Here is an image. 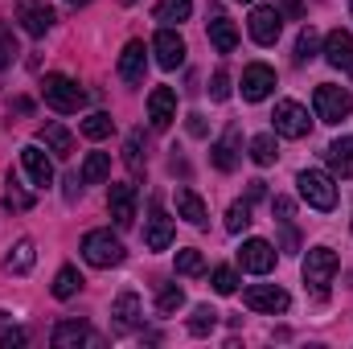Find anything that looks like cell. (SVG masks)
I'll list each match as a JSON object with an SVG mask.
<instances>
[{
  "label": "cell",
  "instance_id": "obj_8",
  "mask_svg": "<svg viewBox=\"0 0 353 349\" xmlns=\"http://www.w3.org/2000/svg\"><path fill=\"white\" fill-rule=\"evenodd\" d=\"M17 21L29 37H46L54 29V8L46 0H17Z\"/></svg>",
  "mask_w": 353,
  "mask_h": 349
},
{
  "label": "cell",
  "instance_id": "obj_49",
  "mask_svg": "<svg viewBox=\"0 0 353 349\" xmlns=\"http://www.w3.org/2000/svg\"><path fill=\"white\" fill-rule=\"evenodd\" d=\"M350 12H353V4H350Z\"/></svg>",
  "mask_w": 353,
  "mask_h": 349
},
{
  "label": "cell",
  "instance_id": "obj_45",
  "mask_svg": "<svg viewBox=\"0 0 353 349\" xmlns=\"http://www.w3.org/2000/svg\"><path fill=\"white\" fill-rule=\"evenodd\" d=\"M189 132H193V136H205V123H201V115H189Z\"/></svg>",
  "mask_w": 353,
  "mask_h": 349
},
{
  "label": "cell",
  "instance_id": "obj_43",
  "mask_svg": "<svg viewBox=\"0 0 353 349\" xmlns=\"http://www.w3.org/2000/svg\"><path fill=\"white\" fill-rule=\"evenodd\" d=\"M271 214H275L279 222H288V218H292V201H288V197H271Z\"/></svg>",
  "mask_w": 353,
  "mask_h": 349
},
{
  "label": "cell",
  "instance_id": "obj_3",
  "mask_svg": "<svg viewBox=\"0 0 353 349\" xmlns=\"http://www.w3.org/2000/svg\"><path fill=\"white\" fill-rule=\"evenodd\" d=\"M296 185H300V197L312 206V210H333L337 206V185H333V177L321 173V169H304V173L296 177Z\"/></svg>",
  "mask_w": 353,
  "mask_h": 349
},
{
  "label": "cell",
  "instance_id": "obj_48",
  "mask_svg": "<svg viewBox=\"0 0 353 349\" xmlns=\"http://www.w3.org/2000/svg\"><path fill=\"white\" fill-rule=\"evenodd\" d=\"M243 4H255V0H243Z\"/></svg>",
  "mask_w": 353,
  "mask_h": 349
},
{
  "label": "cell",
  "instance_id": "obj_46",
  "mask_svg": "<svg viewBox=\"0 0 353 349\" xmlns=\"http://www.w3.org/2000/svg\"><path fill=\"white\" fill-rule=\"evenodd\" d=\"M283 4H288V12H292V17H300V0H283Z\"/></svg>",
  "mask_w": 353,
  "mask_h": 349
},
{
  "label": "cell",
  "instance_id": "obj_20",
  "mask_svg": "<svg viewBox=\"0 0 353 349\" xmlns=\"http://www.w3.org/2000/svg\"><path fill=\"white\" fill-rule=\"evenodd\" d=\"M210 46H214L218 54H234V46H239V29H234L230 17H214V21H210Z\"/></svg>",
  "mask_w": 353,
  "mask_h": 349
},
{
  "label": "cell",
  "instance_id": "obj_44",
  "mask_svg": "<svg viewBox=\"0 0 353 349\" xmlns=\"http://www.w3.org/2000/svg\"><path fill=\"white\" fill-rule=\"evenodd\" d=\"M263 193H267V185H263V181H251V189H247V201H259Z\"/></svg>",
  "mask_w": 353,
  "mask_h": 349
},
{
  "label": "cell",
  "instance_id": "obj_38",
  "mask_svg": "<svg viewBox=\"0 0 353 349\" xmlns=\"http://www.w3.org/2000/svg\"><path fill=\"white\" fill-rule=\"evenodd\" d=\"M140 144H144V136H140V132H132V136H128V144H123V161H128V169H132V173H144Z\"/></svg>",
  "mask_w": 353,
  "mask_h": 349
},
{
  "label": "cell",
  "instance_id": "obj_16",
  "mask_svg": "<svg viewBox=\"0 0 353 349\" xmlns=\"http://www.w3.org/2000/svg\"><path fill=\"white\" fill-rule=\"evenodd\" d=\"M107 210H111L115 226H132L136 222V185H111Z\"/></svg>",
  "mask_w": 353,
  "mask_h": 349
},
{
  "label": "cell",
  "instance_id": "obj_34",
  "mask_svg": "<svg viewBox=\"0 0 353 349\" xmlns=\"http://www.w3.org/2000/svg\"><path fill=\"white\" fill-rule=\"evenodd\" d=\"M181 304H185V292H181L176 283H161V292H157V312H161V317H173Z\"/></svg>",
  "mask_w": 353,
  "mask_h": 349
},
{
  "label": "cell",
  "instance_id": "obj_6",
  "mask_svg": "<svg viewBox=\"0 0 353 349\" xmlns=\"http://www.w3.org/2000/svg\"><path fill=\"white\" fill-rule=\"evenodd\" d=\"M271 123H275V132H279V136H288V140H304V136H308V128H312L308 111H304L296 99H283V103H275V115H271Z\"/></svg>",
  "mask_w": 353,
  "mask_h": 349
},
{
  "label": "cell",
  "instance_id": "obj_28",
  "mask_svg": "<svg viewBox=\"0 0 353 349\" xmlns=\"http://www.w3.org/2000/svg\"><path fill=\"white\" fill-rule=\"evenodd\" d=\"M329 165H333V173L353 177V136H341L329 144Z\"/></svg>",
  "mask_w": 353,
  "mask_h": 349
},
{
  "label": "cell",
  "instance_id": "obj_32",
  "mask_svg": "<svg viewBox=\"0 0 353 349\" xmlns=\"http://www.w3.org/2000/svg\"><path fill=\"white\" fill-rule=\"evenodd\" d=\"M321 54V37H316V29L308 25V29H300V37H296V62L304 66V62H312Z\"/></svg>",
  "mask_w": 353,
  "mask_h": 349
},
{
  "label": "cell",
  "instance_id": "obj_31",
  "mask_svg": "<svg viewBox=\"0 0 353 349\" xmlns=\"http://www.w3.org/2000/svg\"><path fill=\"white\" fill-rule=\"evenodd\" d=\"M111 132H115V119H111L107 111H94V115L83 119V136H87V140H107Z\"/></svg>",
  "mask_w": 353,
  "mask_h": 349
},
{
  "label": "cell",
  "instance_id": "obj_24",
  "mask_svg": "<svg viewBox=\"0 0 353 349\" xmlns=\"http://www.w3.org/2000/svg\"><path fill=\"white\" fill-rule=\"evenodd\" d=\"M33 263H37V247H33V239H21V243L8 251L4 271H12V275H25V271H33Z\"/></svg>",
  "mask_w": 353,
  "mask_h": 349
},
{
  "label": "cell",
  "instance_id": "obj_17",
  "mask_svg": "<svg viewBox=\"0 0 353 349\" xmlns=\"http://www.w3.org/2000/svg\"><path fill=\"white\" fill-rule=\"evenodd\" d=\"M152 54H157V62H161L165 70H176V66L185 62V41L176 37L169 25H165V29L152 37Z\"/></svg>",
  "mask_w": 353,
  "mask_h": 349
},
{
  "label": "cell",
  "instance_id": "obj_13",
  "mask_svg": "<svg viewBox=\"0 0 353 349\" xmlns=\"http://www.w3.org/2000/svg\"><path fill=\"white\" fill-rule=\"evenodd\" d=\"M325 62H329L333 70L350 74V70H353V33H345V29H333V33L325 37Z\"/></svg>",
  "mask_w": 353,
  "mask_h": 349
},
{
  "label": "cell",
  "instance_id": "obj_47",
  "mask_svg": "<svg viewBox=\"0 0 353 349\" xmlns=\"http://www.w3.org/2000/svg\"><path fill=\"white\" fill-rule=\"evenodd\" d=\"M62 4H70V8H83V4H90V0H62Z\"/></svg>",
  "mask_w": 353,
  "mask_h": 349
},
{
  "label": "cell",
  "instance_id": "obj_4",
  "mask_svg": "<svg viewBox=\"0 0 353 349\" xmlns=\"http://www.w3.org/2000/svg\"><path fill=\"white\" fill-rule=\"evenodd\" d=\"M83 259L90 267H119L123 263V243L111 235V230H90L87 239H83Z\"/></svg>",
  "mask_w": 353,
  "mask_h": 349
},
{
  "label": "cell",
  "instance_id": "obj_10",
  "mask_svg": "<svg viewBox=\"0 0 353 349\" xmlns=\"http://www.w3.org/2000/svg\"><path fill=\"white\" fill-rule=\"evenodd\" d=\"M271 90H275V70L263 66V62H251V66L243 70V99H247V103H263Z\"/></svg>",
  "mask_w": 353,
  "mask_h": 349
},
{
  "label": "cell",
  "instance_id": "obj_7",
  "mask_svg": "<svg viewBox=\"0 0 353 349\" xmlns=\"http://www.w3.org/2000/svg\"><path fill=\"white\" fill-rule=\"evenodd\" d=\"M243 304L247 308H255V312H288V304H292V296L279 288V283H251L247 292H243Z\"/></svg>",
  "mask_w": 353,
  "mask_h": 349
},
{
  "label": "cell",
  "instance_id": "obj_1",
  "mask_svg": "<svg viewBox=\"0 0 353 349\" xmlns=\"http://www.w3.org/2000/svg\"><path fill=\"white\" fill-rule=\"evenodd\" d=\"M337 251H329V247H312L308 251V259H304V283L312 288V296L316 300H325L329 296V283H333V275H337Z\"/></svg>",
  "mask_w": 353,
  "mask_h": 349
},
{
  "label": "cell",
  "instance_id": "obj_23",
  "mask_svg": "<svg viewBox=\"0 0 353 349\" xmlns=\"http://www.w3.org/2000/svg\"><path fill=\"white\" fill-rule=\"evenodd\" d=\"M111 317H115L119 329H136V321H140V296L136 292H119L115 304H111Z\"/></svg>",
  "mask_w": 353,
  "mask_h": 349
},
{
  "label": "cell",
  "instance_id": "obj_15",
  "mask_svg": "<svg viewBox=\"0 0 353 349\" xmlns=\"http://www.w3.org/2000/svg\"><path fill=\"white\" fill-rule=\"evenodd\" d=\"M144 243H148V251H169L173 247V218L161 206H152V214L144 222Z\"/></svg>",
  "mask_w": 353,
  "mask_h": 349
},
{
  "label": "cell",
  "instance_id": "obj_42",
  "mask_svg": "<svg viewBox=\"0 0 353 349\" xmlns=\"http://www.w3.org/2000/svg\"><path fill=\"white\" fill-rule=\"evenodd\" d=\"M12 346H29V333H25V329H8V333L0 337V349H12Z\"/></svg>",
  "mask_w": 353,
  "mask_h": 349
},
{
  "label": "cell",
  "instance_id": "obj_22",
  "mask_svg": "<svg viewBox=\"0 0 353 349\" xmlns=\"http://www.w3.org/2000/svg\"><path fill=\"white\" fill-rule=\"evenodd\" d=\"M176 214H181L189 226H205V201H201L193 189H185V185L176 189Z\"/></svg>",
  "mask_w": 353,
  "mask_h": 349
},
{
  "label": "cell",
  "instance_id": "obj_29",
  "mask_svg": "<svg viewBox=\"0 0 353 349\" xmlns=\"http://www.w3.org/2000/svg\"><path fill=\"white\" fill-rule=\"evenodd\" d=\"M4 210L8 214H25V210H33V193H25L21 189V181L8 173V189H4Z\"/></svg>",
  "mask_w": 353,
  "mask_h": 349
},
{
  "label": "cell",
  "instance_id": "obj_5",
  "mask_svg": "<svg viewBox=\"0 0 353 349\" xmlns=\"http://www.w3.org/2000/svg\"><path fill=\"white\" fill-rule=\"evenodd\" d=\"M312 107H316V119L325 123H341L353 111V94L345 87H333V83H321L312 90Z\"/></svg>",
  "mask_w": 353,
  "mask_h": 349
},
{
  "label": "cell",
  "instance_id": "obj_30",
  "mask_svg": "<svg viewBox=\"0 0 353 349\" xmlns=\"http://www.w3.org/2000/svg\"><path fill=\"white\" fill-rule=\"evenodd\" d=\"M79 288H83V275H79V267H62V271L54 275V296H58V300H70V296H79Z\"/></svg>",
  "mask_w": 353,
  "mask_h": 349
},
{
  "label": "cell",
  "instance_id": "obj_27",
  "mask_svg": "<svg viewBox=\"0 0 353 349\" xmlns=\"http://www.w3.org/2000/svg\"><path fill=\"white\" fill-rule=\"evenodd\" d=\"M189 12H193V0H161L157 8H152V17L161 21V25H181V21H189Z\"/></svg>",
  "mask_w": 353,
  "mask_h": 349
},
{
  "label": "cell",
  "instance_id": "obj_25",
  "mask_svg": "<svg viewBox=\"0 0 353 349\" xmlns=\"http://www.w3.org/2000/svg\"><path fill=\"white\" fill-rule=\"evenodd\" d=\"M58 349H74L83 346V341H90V329L83 325V321H62L58 329H54V337H50Z\"/></svg>",
  "mask_w": 353,
  "mask_h": 349
},
{
  "label": "cell",
  "instance_id": "obj_39",
  "mask_svg": "<svg viewBox=\"0 0 353 349\" xmlns=\"http://www.w3.org/2000/svg\"><path fill=\"white\" fill-rule=\"evenodd\" d=\"M205 263H201V251H193V247H185V251H176V271L181 275H197Z\"/></svg>",
  "mask_w": 353,
  "mask_h": 349
},
{
  "label": "cell",
  "instance_id": "obj_26",
  "mask_svg": "<svg viewBox=\"0 0 353 349\" xmlns=\"http://www.w3.org/2000/svg\"><path fill=\"white\" fill-rule=\"evenodd\" d=\"M79 177H83V185H103L111 177V152H90L83 161V169H79Z\"/></svg>",
  "mask_w": 353,
  "mask_h": 349
},
{
  "label": "cell",
  "instance_id": "obj_36",
  "mask_svg": "<svg viewBox=\"0 0 353 349\" xmlns=\"http://www.w3.org/2000/svg\"><path fill=\"white\" fill-rule=\"evenodd\" d=\"M247 226H251V201H234V206L226 210V230L239 235V230H247Z\"/></svg>",
  "mask_w": 353,
  "mask_h": 349
},
{
  "label": "cell",
  "instance_id": "obj_35",
  "mask_svg": "<svg viewBox=\"0 0 353 349\" xmlns=\"http://www.w3.org/2000/svg\"><path fill=\"white\" fill-rule=\"evenodd\" d=\"M275 157H279V152H275V136H255V140H251V161H255V165H275Z\"/></svg>",
  "mask_w": 353,
  "mask_h": 349
},
{
  "label": "cell",
  "instance_id": "obj_14",
  "mask_svg": "<svg viewBox=\"0 0 353 349\" xmlns=\"http://www.w3.org/2000/svg\"><path fill=\"white\" fill-rule=\"evenodd\" d=\"M144 66H148L144 41H128L123 54H119V79H123L128 87H140V83H144Z\"/></svg>",
  "mask_w": 353,
  "mask_h": 349
},
{
  "label": "cell",
  "instance_id": "obj_21",
  "mask_svg": "<svg viewBox=\"0 0 353 349\" xmlns=\"http://www.w3.org/2000/svg\"><path fill=\"white\" fill-rule=\"evenodd\" d=\"M41 144H46L58 161H66V157L74 152V136H70L62 123H46V128H41Z\"/></svg>",
  "mask_w": 353,
  "mask_h": 349
},
{
  "label": "cell",
  "instance_id": "obj_37",
  "mask_svg": "<svg viewBox=\"0 0 353 349\" xmlns=\"http://www.w3.org/2000/svg\"><path fill=\"white\" fill-rule=\"evenodd\" d=\"M210 283H214V292H218V296H234V292H239V275H234L230 267H214Z\"/></svg>",
  "mask_w": 353,
  "mask_h": 349
},
{
  "label": "cell",
  "instance_id": "obj_40",
  "mask_svg": "<svg viewBox=\"0 0 353 349\" xmlns=\"http://www.w3.org/2000/svg\"><path fill=\"white\" fill-rule=\"evenodd\" d=\"M12 58H17V41H12V29L0 21V70L12 66Z\"/></svg>",
  "mask_w": 353,
  "mask_h": 349
},
{
  "label": "cell",
  "instance_id": "obj_33",
  "mask_svg": "<svg viewBox=\"0 0 353 349\" xmlns=\"http://www.w3.org/2000/svg\"><path fill=\"white\" fill-rule=\"evenodd\" d=\"M214 325H218V312L210 304H197L193 317H189V333L193 337H205V333H214Z\"/></svg>",
  "mask_w": 353,
  "mask_h": 349
},
{
  "label": "cell",
  "instance_id": "obj_18",
  "mask_svg": "<svg viewBox=\"0 0 353 349\" xmlns=\"http://www.w3.org/2000/svg\"><path fill=\"white\" fill-rule=\"evenodd\" d=\"M148 119H152V128H169L176 119V90L173 87H157L148 94Z\"/></svg>",
  "mask_w": 353,
  "mask_h": 349
},
{
  "label": "cell",
  "instance_id": "obj_12",
  "mask_svg": "<svg viewBox=\"0 0 353 349\" xmlns=\"http://www.w3.org/2000/svg\"><path fill=\"white\" fill-rule=\"evenodd\" d=\"M21 169L29 173V181H33L37 189H50V185H54V165H50V157L41 152V144H25V148H21Z\"/></svg>",
  "mask_w": 353,
  "mask_h": 349
},
{
  "label": "cell",
  "instance_id": "obj_41",
  "mask_svg": "<svg viewBox=\"0 0 353 349\" xmlns=\"http://www.w3.org/2000/svg\"><path fill=\"white\" fill-rule=\"evenodd\" d=\"M210 99H214V103H226V99H230V74H226V70H214V83H210Z\"/></svg>",
  "mask_w": 353,
  "mask_h": 349
},
{
  "label": "cell",
  "instance_id": "obj_2",
  "mask_svg": "<svg viewBox=\"0 0 353 349\" xmlns=\"http://www.w3.org/2000/svg\"><path fill=\"white\" fill-rule=\"evenodd\" d=\"M41 99H46L54 111L70 115V111H79V107L87 103V90L79 87L74 79H66V74H46V83H41Z\"/></svg>",
  "mask_w": 353,
  "mask_h": 349
},
{
  "label": "cell",
  "instance_id": "obj_9",
  "mask_svg": "<svg viewBox=\"0 0 353 349\" xmlns=\"http://www.w3.org/2000/svg\"><path fill=\"white\" fill-rule=\"evenodd\" d=\"M247 25H251V37H255L259 46H275V41H279V29H283V12L271 8V4H259Z\"/></svg>",
  "mask_w": 353,
  "mask_h": 349
},
{
  "label": "cell",
  "instance_id": "obj_11",
  "mask_svg": "<svg viewBox=\"0 0 353 349\" xmlns=\"http://www.w3.org/2000/svg\"><path fill=\"white\" fill-rule=\"evenodd\" d=\"M239 263H243V271H251V275H267V271L275 267V247H271L267 239H247L243 251H239Z\"/></svg>",
  "mask_w": 353,
  "mask_h": 349
},
{
  "label": "cell",
  "instance_id": "obj_19",
  "mask_svg": "<svg viewBox=\"0 0 353 349\" xmlns=\"http://www.w3.org/2000/svg\"><path fill=\"white\" fill-rule=\"evenodd\" d=\"M210 161H214V169L234 173V165H239V128H230L218 144H210Z\"/></svg>",
  "mask_w": 353,
  "mask_h": 349
}]
</instances>
